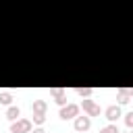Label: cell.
I'll list each match as a JSON object with an SVG mask.
<instances>
[{"instance_id":"6da1fadb","label":"cell","mask_w":133,"mask_h":133,"mask_svg":"<svg viewBox=\"0 0 133 133\" xmlns=\"http://www.w3.org/2000/svg\"><path fill=\"white\" fill-rule=\"evenodd\" d=\"M31 131V121L29 118H15L10 125V133H29Z\"/></svg>"},{"instance_id":"2e32d148","label":"cell","mask_w":133,"mask_h":133,"mask_svg":"<svg viewBox=\"0 0 133 133\" xmlns=\"http://www.w3.org/2000/svg\"><path fill=\"white\" fill-rule=\"evenodd\" d=\"M118 133H121V131H118ZM123 133H129V131H123Z\"/></svg>"},{"instance_id":"7a4b0ae2","label":"cell","mask_w":133,"mask_h":133,"mask_svg":"<svg viewBox=\"0 0 133 133\" xmlns=\"http://www.w3.org/2000/svg\"><path fill=\"white\" fill-rule=\"evenodd\" d=\"M79 114V104H66L60 108V118L62 121H69V118H75Z\"/></svg>"},{"instance_id":"ba28073f","label":"cell","mask_w":133,"mask_h":133,"mask_svg":"<svg viewBox=\"0 0 133 133\" xmlns=\"http://www.w3.org/2000/svg\"><path fill=\"white\" fill-rule=\"evenodd\" d=\"M19 114H21L19 106H8V110H6V118H8V121H15V118H19Z\"/></svg>"},{"instance_id":"9c48e42d","label":"cell","mask_w":133,"mask_h":133,"mask_svg":"<svg viewBox=\"0 0 133 133\" xmlns=\"http://www.w3.org/2000/svg\"><path fill=\"white\" fill-rule=\"evenodd\" d=\"M129 96H131V91H129V89H121V91L116 94L118 104H127V102H129Z\"/></svg>"},{"instance_id":"30bf717a","label":"cell","mask_w":133,"mask_h":133,"mask_svg":"<svg viewBox=\"0 0 133 133\" xmlns=\"http://www.w3.org/2000/svg\"><path fill=\"white\" fill-rule=\"evenodd\" d=\"M100 133H118V127H116L114 123H110V125L102 127V129H100Z\"/></svg>"},{"instance_id":"277c9868","label":"cell","mask_w":133,"mask_h":133,"mask_svg":"<svg viewBox=\"0 0 133 133\" xmlns=\"http://www.w3.org/2000/svg\"><path fill=\"white\" fill-rule=\"evenodd\" d=\"M81 108L89 114V116H96V114H100V106L98 104H94V100H89V98H85L83 102H81Z\"/></svg>"},{"instance_id":"7c38bea8","label":"cell","mask_w":133,"mask_h":133,"mask_svg":"<svg viewBox=\"0 0 133 133\" xmlns=\"http://www.w3.org/2000/svg\"><path fill=\"white\" fill-rule=\"evenodd\" d=\"M44 121H46V114H42V112H33V123H35V125H44Z\"/></svg>"},{"instance_id":"5bb4252c","label":"cell","mask_w":133,"mask_h":133,"mask_svg":"<svg viewBox=\"0 0 133 133\" xmlns=\"http://www.w3.org/2000/svg\"><path fill=\"white\" fill-rule=\"evenodd\" d=\"M125 125H127V127H131V125H133V112L125 114Z\"/></svg>"},{"instance_id":"8992f818","label":"cell","mask_w":133,"mask_h":133,"mask_svg":"<svg viewBox=\"0 0 133 133\" xmlns=\"http://www.w3.org/2000/svg\"><path fill=\"white\" fill-rule=\"evenodd\" d=\"M52 96H54L56 104L64 106V102H66V94H64V89H52Z\"/></svg>"},{"instance_id":"8fae6325","label":"cell","mask_w":133,"mask_h":133,"mask_svg":"<svg viewBox=\"0 0 133 133\" xmlns=\"http://www.w3.org/2000/svg\"><path fill=\"white\" fill-rule=\"evenodd\" d=\"M12 102V96L8 91H0V104H10Z\"/></svg>"},{"instance_id":"52a82bcc","label":"cell","mask_w":133,"mask_h":133,"mask_svg":"<svg viewBox=\"0 0 133 133\" xmlns=\"http://www.w3.org/2000/svg\"><path fill=\"white\" fill-rule=\"evenodd\" d=\"M46 108H48L46 100H33V112H42V114H46Z\"/></svg>"},{"instance_id":"4fadbf2b","label":"cell","mask_w":133,"mask_h":133,"mask_svg":"<svg viewBox=\"0 0 133 133\" xmlns=\"http://www.w3.org/2000/svg\"><path fill=\"white\" fill-rule=\"evenodd\" d=\"M91 91H94L91 87H79V96H81V98H89Z\"/></svg>"},{"instance_id":"5b68a950","label":"cell","mask_w":133,"mask_h":133,"mask_svg":"<svg viewBox=\"0 0 133 133\" xmlns=\"http://www.w3.org/2000/svg\"><path fill=\"white\" fill-rule=\"evenodd\" d=\"M118 116H121V106H118V104H112V106L106 108V118H108L110 123L118 121Z\"/></svg>"},{"instance_id":"3957f363","label":"cell","mask_w":133,"mask_h":133,"mask_svg":"<svg viewBox=\"0 0 133 133\" xmlns=\"http://www.w3.org/2000/svg\"><path fill=\"white\" fill-rule=\"evenodd\" d=\"M89 125H91V118L89 116H85V114L83 116H79V114L75 116V131L77 133H85L89 129Z\"/></svg>"},{"instance_id":"9a60e30c","label":"cell","mask_w":133,"mask_h":133,"mask_svg":"<svg viewBox=\"0 0 133 133\" xmlns=\"http://www.w3.org/2000/svg\"><path fill=\"white\" fill-rule=\"evenodd\" d=\"M29 133H46V131H44V129H42V127H35V129H31V131H29Z\"/></svg>"}]
</instances>
